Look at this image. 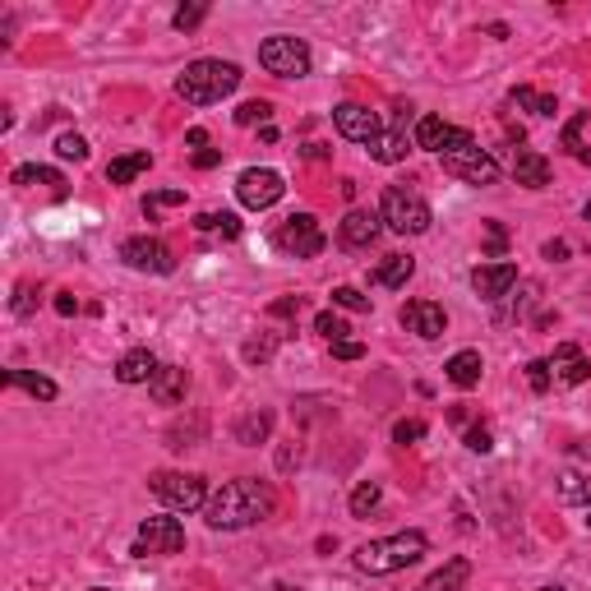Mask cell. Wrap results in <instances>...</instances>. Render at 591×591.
I'll use <instances>...</instances> for the list:
<instances>
[{
	"label": "cell",
	"mask_w": 591,
	"mask_h": 591,
	"mask_svg": "<svg viewBox=\"0 0 591 591\" xmlns=\"http://www.w3.org/2000/svg\"><path fill=\"white\" fill-rule=\"evenodd\" d=\"M185 550V527L176 518H144L139 522V541L130 555L148 559V555H181Z\"/></svg>",
	"instance_id": "9c48e42d"
},
{
	"label": "cell",
	"mask_w": 591,
	"mask_h": 591,
	"mask_svg": "<svg viewBox=\"0 0 591 591\" xmlns=\"http://www.w3.org/2000/svg\"><path fill=\"white\" fill-rule=\"evenodd\" d=\"M185 144H190V148H204V144H208V134H204V130H190V134H185Z\"/></svg>",
	"instance_id": "f907efd6"
},
{
	"label": "cell",
	"mask_w": 591,
	"mask_h": 591,
	"mask_svg": "<svg viewBox=\"0 0 591 591\" xmlns=\"http://www.w3.org/2000/svg\"><path fill=\"white\" fill-rule=\"evenodd\" d=\"M273 347H278L273 338H254V342H245V361H250V365L273 361Z\"/></svg>",
	"instance_id": "60d3db41"
},
{
	"label": "cell",
	"mask_w": 591,
	"mask_h": 591,
	"mask_svg": "<svg viewBox=\"0 0 591 591\" xmlns=\"http://www.w3.org/2000/svg\"><path fill=\"white\" fill-rule=\"evenodd\" d=\"M236 88H241V65H231V61H194L176 79V93L190 107H213V102L231 97Z\"/></svg>",
	"instance_id": "7a4b0ae2"
},
{
	"label": "cell",
	"mask_w": 591,
	"mask_h": 591,
	"mask_svg": "<svg viewBox=\"0 0 591 591\" xmlns=\"http://www.w3.org/2000/svg\"><path fill=\"white\" fill-rule=\"evenodd\" d=\"M541 591H568V587H559V582H550V587H541Z\"/></svg>",
	"instance_id": "11a10c76"
},
{
	"label": "cell",
	"mask_w": 591,
	"mask_h": 591,
	"mask_svg": "<svg viewBox=\"0 0 591 591\" xmlns=\"http://www.w3.org/2000/svg\"><path fill=\"white\" fill-rule=\"evenodd\" d=\"M467 578H471L467 559H448L439 573H430V578H425L421 591H462V587H467Z\"/></svg>",
	"instance_id": "d4e9b609"
},
{
	"label": "cell",
	"mask_w": 591,
	"mask_h": 591,
	"mask_svg": "<svg viewBox=\"0 0 591 591\" xmlns=\"http://www.w3.org/2000/svg\"><path fill=\"white\" fill-rule=\"evenodd\" d=\"M550 379H555L550 361H527V384H531V393H550Z\"/></svg>",
	"instance_id": "f35d334b"
},
{
	"label": "cell",
	"mask_w": 591,
	"mask_h": 591,
	"mask_svg": "<svg viewBox=\"0 0 591 591\" xmlns=\"http://www.w3.org/2000/svg\"><path fill=\"white\" fill-rule=\"evenodd\" d=\"M157 370H162V365H157V356L148 347H134L116 361V379H121V384H153Z\"/></svg>",
	"instance_id": "d6986e66"
},
{
	"label": "cell",
	"mask_w": 591,
	"mask_h": 591,
	"mask_svg": "<svg viewBox=\"0 0 591 591\" xmlns=\"http://www.w3.org/2000/svg\"><path fill=\"white\" fill-rule=\"evenodd\" d=\"M425 439V421H398L393 425V444H416Z\"/></svg>",
	"instance_id": "b9f144b4"
},
{
	"label": "cell",
	"mask_w": 591,
	"mask_h": 591,
	"mask_svg": "<svg viewBox=\"0 0 591 591\" xmlns=\"http://www.w3.org/2000/svg\"><path fill=\"white\" fill-rule=\"evenodd\" d=\"M425 550H430L425 531H398V536H384V541H365L356 550V568L370 573V578H384V573H398V568L416 564Z\"/></svg>",
	"instance_id": "3957f363"
},
{
	"label": "cell",
	"mask_w": 591,
	"mask_h": 591,
	"mask_svg": "<svg viewBox=\"0 0 591 591\" xmlns=\"http://www.w3.org/2000/svg\"><path fill=\"white\" fill-rule=\"evenodd\" d=\"M74 310H79V301H74V291H61V296H56V314H61V319H70Z\"/></svg>",
	"instance_id": "7dc6e473"
},
{
	"label": "cell",
	"mask_w": 591,
	"mask_h": 591,
	"mask_svg": "<svg viewBox=\"0 0 591 591\" xmlns=\"http://www.w3.org/2000/svg\"><path fill=\"white\" fill-rule=\"evenodd\" d=\"M411 273H416V259H411V254H388L384 264H379V273H374V282H379V287H407Z\"/></svg>",
	"instance_id": "4316f807"
},
{
	"label": "cell",
	"mask_w": 591,
	"mask_h": 591,
	"mask_svg": "<svg viewBox=\"0 0 591 591\" xmlns=\"http://www.w3.org/2000/svg\"><path fill=\"white\" fill-rule=\"evenodd\" d=\"M550 370H555V379L559 384H587L591 379V361L582 356V347H573V342H559L555 347V356H550Z\"/></svg>",
	"instance_id": "9a60e30c"
},
{
	"label": "cell",
	"mask_w": 591,
	"mask_h": 591,
	"mask_svg": "<svg viewBox=\"0 0 591 591\" xmlns=\"http://www.w3.org/2000/svg\"><path fill=\"white\" fill-rule=\"evenodd\" d=\"M333 356H338V361H361V356H365V342H356V338L333 342Z\"/></svg>",
	"instance_id": "f6af8a7d"
},
{
	"label": "cell",
	"mask_w": 591,
	"mask_h": 591,
	"mask_svg": "<svg viewBox=\"0 0 591 591\" xmlns=\"http://www.w3.org/2000/svg\"><path fill=\"white\" fill-rule=\"evenodd\" d=\"M402 328L416 333V338H425V342H435V338H444L448 314L439 301H407L402 305Z\"/></svg>",
	"instance_id": "4fadbf2b"
},
{
	"label": "cell",
	"mask_w": 591,
	"mask_h": 591,
	"mask_svg": "<svg viewBox=\"0 0 591 591\" xmlns=\"http://www.w3.org/2000/svg\"><path fill=\"white\" fill-rule=\"evenodd\" d=\"M333 305H338V310H351V314H365L370 310V296H361L356 287H338L333 291Z\"/></svg>",
	"instance_id": "74e56055"
},
{
	"label": "cell",
	"mask_w": 591,
	"mask_h": 591,
	"mask_svg": "<svg viewBox=\"0 0 591 591\" xmlns=\"http://www.w3.org/2000/svg\"><path fill=\"white\" fill-rule=\"evenodd\" d=\"M582 218H587V222H591V199H587V204H582Z\"/></svg>",
	"instance_id": "db71d44e"
},
{
	"label": "cell",
	"mask_w": 591,
	"mask_h": 591,
	"mask_svg": "<svg viewBox=\"0 0 591 591\" xmlns=\"http://www.w3.org/2000/svg\"><path fill=\"white\" fill-rule=\"evenodd\" d=\"M218 162H222L218 148H199V153H194V167H199V171H213Z\"/></svg>",
	"instance_id": "bcb514c9"
},
{
	"label": "cell",
	"mask_w": 591,
	"mask_h": 591,
	"mask_svg": "<svg viewBox=\"0 0 591 591\" xmlns=\"http://www.w3.org/2000/svg\"><path fill=\"white\" fill-rule=\"evenodd\" d=\"M573 453H578V458H587V462H591V439H578V448H573Z\"/></svg>",
	"instance_id": "816d5d0a"
},
{
	"label": "cell",
	"mask_w": 591,
	"mask_h": 591,
	"mask_svg": "<svg viewBox=\"0 0 591 591\" xmlns=\"http://www.w3.org/2000/svg\"><path fill=\"white\" fill-rule=\"evenodd\" d=\"M338 236H342V245H351V250L374 245V236H379V213H370V208H351L347 218H342Z\"/></svg>",
	"instance_id": "e0dca14e"
},
{
	"label": "cell",
	"mask_w": 591,
	"mask_h": 591,
	"mask_svg": "<svg viewBox=\"0 0 591 591\" xmlns=\"http://www.w3.org/2000/svg\"><path fill=\"white\" fill-rule=\"evenodd\" d=\"M458 134L462 130L448 125L444 116H421V121H416V148H425V153H448Z\"/></svg>",
	"instance_id": "ac0fdd59"
},
{
	"label": "cell",
	"mask_w": 591,
	"mask_h": 591,
	"mask_svg": "<svg viewBox=\"0 0 591 591\" xmlns=\"http://www.w3.org/2000/svg\"><path fill=\"white\" fill-rule=\"evenodd\" d=\"M481 351H458V356H448V365H444V374H448V384L453 388H476L481 384Z\"/></svg>",
	"instance_id": "7402d4cb"
},
{
	"label": "cell",
	"mask_w": 591,
	"mask_h": 591,
	"mask_svg": "<svg viewBox=\"0 0 591 591\" xmlns=\"http://www.w3.org/2000/svg\"><path fill=\"white\" fill-rule=\"evenodd\" d=\"M379 222H384L388 231H398V236H421V231H430L435 213H430V204H425L421 194L393 185V190H384V199H379Z\"/></svg>",
	"instance_id": "277c9868"
},
{
	"label": "cell",
	"mask_w": 591,
	"mask_h": 591,
	"mask_svg": "<svg viewBox=\"0 0 591 591\" xmlns=\"http://www.w3.org/2000/svg\"><path fill=\"white\" fill-rule=\"evenodd\" d=\"M176 204H185V190H157V194H148L144 199V213L148 218H157L162 208H176Z\"/></svg>",
	"instance_id": "8d00e7d4"
},
{
	"label": "cell",
	"mask_w": 591,
	"mask_h": 591,
	"mask_svg": "<svg viewBox=\"0 0 591 591\" xmlns=\"http://www.w3.org/2000/svg\"><path fill=\"white\" fill-rule=\"evenodd\" d=\"M231 435H236V444H245V448L264 444V439L273 435V411H250V416H241Z\"/></svg>",
	"instance_id": "cb8c5ba5"
},
{
	"label": "cell",
	"mask_w": 591,
	"mask_h": 591,
	"mask_svg": "<svg viewBox=\"0 0 591 591\" xmlns=\"http://www.w3.org/2000/svg\"><path fill=\"white\" fill-rule=\"evenodd\" d=\"M301 310H305V301H301V296H282V301H273V305H268V314H273V319H296Z\"/></svg>",
	"instance_id": "7bdbcfd3"
},
{
	"label": "cell",
	"mask_w": 591,
	"mask_h": 591,
	"mask_svg": "<svg viewBox=\"0 0 591 591\" xmlns=\"http://www.w3.org/2000/svg\"><path fill=\"white\" fill-rule=\"evenodd\" d=\"M407 148H411L407 121H398L393 130H379V139L370 144V157H374V162H384V167H393V162H402V157H407Z\"/></svg>",
	"instance_id": "ffe728a7"
},
{
	"label": "cell",
	"mask_w": 591,
	"mask_h": 591,
	"mask_svg": "<svg viewBox=\"0 0 591 591\" xmlns=\"http://www.w3.org/2000/svg\"><path fill=\"white\" fill-rule=\"evenodd\" d=\"M508 102H513V107H527V111H536V116H555V97H545V93H536V88H513V93H508Z\"/></svg>",
	"instance_id": "f1b7e54d"
},
{
	"label": "cell",
	"mask_w": 591,
	"mask_h": 591,
	"mask_svg": "<svg viewBox=\"0 0 591 591\" xmlns=\"http://www.w3.org/2000/svg\"><path fill=\"white\" fill-rule=\"evenodd\" d=\"M194 227H199V231H222L227 241H236V236H241V222H236V213H199V218H194Z\"/></svg>",
	"instance_id": "4dcf8cb0"
},
{
	"label": "cell",
	"mask_w": 591,
	"mask_h": 591,
	"mask_svg": "<svg viewBox=\"0 0 591 591\" xmlns=\"http://www.w3.org/2000/svg\"><path fill=\"white\" fill-rule=\"evenodd\" d=\"M545 259L564 264V259H568V241H545Z\"/></svg>",
	"instance_id": "681fc988"
},
{
	"label": "cell",
	"mask_w": 591,
	"mask_h": 591,
	"mask_svg": "<svg viewBox=\"0 0 591 591\" xmlns=\"http://www.w3.org/2000/svg\"><path fill=\"white\" fill-rule=\"evenodd\" d=\"M121 259L134 273H171V268H176L171 250L157 241V236H130V241L121 245Z\"/></svg>",
	"instance_id": "8fae6325"
},
{
	"label": "cell",
	"mask_w": 591,
	"mask_h": 591,
	"mask_svg": "<svg viewBox=\"0 0 591 591\" xmlns=\"http://www.w3.org/2000/svg\"><path fill=\"white\" fill-rule=\"evenodd\" d=\"M333 125H338V134L351 139V144H374V139H379V116H374L370 107H361V102L333 107Z\"/></svg>",
	"instance_id": "7c38bea8"
},
{
	"label": "cell",
	"mask_w": 591,
	"mask_h": 591,
	"mask_svg": "<svg viewBox=\"0 0 591 591\" xmlns=\"http://www.w3.org/2000/svg\"><path fill=\"white\" fill-rule=\"evenodd\" d=\"M273 513V485L254 481V476H241V481H227L222 490H213L204 504V522L213 531H241L254 527Z\"/></svg>",
	"instance_id": "6da1fadb"
},
{
	"label": "cell",
	"mask_w": 591,
	"mask_h": 591,
	"mask_svg": "<svg viewBox=\"0 0 591 591\" xmlns=\"http://www.w3.org/2000/svg\"><path fill=\"white\" fill-rule=\"evenodd\" d=\"M513 287H518V264H481V268H471V291H476L481 301H504Z\"/></svg>",
	"instance_id": "5bb4252c"
},
{
	"label": "cell",
	"mask_w": 591,
	"mask_h": 591,
	"mask_svg": "<svg viewBox=\"0 0 591 591\" xmlns=\"http://www.w3.org/2000/svg\"><path fill=\"white\" fill-rule=\"evenodd\" d=\"M439 157H444V171L448 176H458V181H471V185H495L499 181V162L485 153L467 130H462L458 139H453V148L439 153Z\"/></svg>",
	"instance_id": "5b68a950"
},
{
	"label": "cell",
	"mask_w": 591,
	"mask_h": 591,
	"mask_svg": "<svg viewBox=\"0 0 591 591\" xmlns=\"http://www.w3.org/2000/svg\"><path fill=\"white\" fill-rule=\"evenodd\" d=\"M236 194H241L245 208H273L282 194H287V181H282V171H273V167H250V171H241Z\"/></svg>",
	"instance_id": "30bf717a"
},
{
	"label": "cell",
	"mask_w": 591,
	"mask_h": 591,
	"mask_svg": "<svg viewBox=\"0 0 591 591\" xmlns=\"http://www.w3.org/2000/svg\"><path fill=\"white\" fill-rule=\"evenodd\" d=\"M587 527H591V508H587Z\"/></svg>",
	"instance_id": "9f6ffc18"
},
{
	"label": "cell",
	"mask_w": 591,
	"mask_h": 591,
	"mask_svg": "<svg viewBox=\"0 0 591 591\" xmlns=\"http://www.w3.org/2000/svg\"><path fill=\"white\" fill-rule=\"evenodd\" d=\"M273 245H278L282 254H291V259H314V254H324L328 236H324V227H319L314 213H291V218L278 227Z\"/></svg>",
	"instance_id": "ba28073f"
},
{
	"label": "cell",
	"mask_w": 591,
	"mask_h": 591,
	"mask_svg": "<svg viewBox=\"0 0 591 591\" xmlns=\"http://www.w3.org/2000/svg\"><path fill=\"white\" fill-rule=\"evenodd\" d=\"M148 393H153L157 407H176V402H185V393H190V374H185L181 365H162V370L153 374Z\"/></svg>",
	"instance_id": "2e32d148"
},
{
	"label": "cell",
	"mask_w": 591,
	"mask_h": 591,
	"mask_svg": "<svg viewBox=\"0 0 591 591\" xmlns=\"http://www.w3.org/2000/svg\"><path fill=\"white\" fill-rule=\"evenodd\" d=\"M462 444H467L471 453H490V448H495V439H490V430H485V425H471Z\"/></svg>",
	"instance_id": "ee69618b"
},
{
	"label": "cell",
	"mask_w": 591,
	"mask_h": 591,
	"mask_svg": "<svg viewBox=\"0 0 591 591\" xmlns=\"http://www.w3.org/2000/svg\"><path fill=\"white\" fill-rule=\"evenodd\" d=\"M268 591H301V587H291V582H273Z\"/></svg>",
	"instance_id": "f5cc1de1"
},
{
	"label": "cell",
	"mask_w": 591,
	"mask_h": 591,
	"mask_svg": "<svg viewBox=\"0 0 591 591\" xmlns=\"http://www.w3.org/2000/svg\"><path fill=\"white\" fill-rule=\"evenodd\" d=\"M56 153H61L65 162H88V139L84 134H74V130H65L61 139H56Z\"/></svg>",
	"instance_id": "d6a6232c"
},
{
	"label": "cell",
	"mask_w": 591,
	"mask_h": 591,
	"mask_svg": "<svg viewBox=\"0 0 591 591\" xmlns=\"http://www.w3.org/2000/svg\"><path fill=\"white\" fill-rule=\"evenodd\" d=\"M268 116H273V107H268L264 97H254V102H241V107H236V125H264Z\"/></svg>",
	"instance_id": "836d02e7"
},
{
	"label": "cell",
	"mask_w": 591,
	"mask_h": 591,
	"mask_svg": "<svg viewBox=\"0 0 591 591\" xmlns=\"http://www.w3.org/2000/svg\"><path fill=\"white\" fill-rule=\"evenodd\" d=\"M148 490L167 508H176V513H194V508L208 504V485H204V476H194V471H153V476H148Z\"/></svg>",
	"instance_id": "8992f818"
},
{
	"label": "cell",
	"mask_w": 591,
	"mask_h": 591,
	"mask_svg": "<svg viewBox=\"0 0 591 591\" xmlns=\"http://www.w3.org/2000/svg\"><path fill=\"white\" fill-rule=\"evenodd\" d=\"M485 231H490V250H495V254H504V241H508V236H504V227H499V222H485Z\"/></svg>",
	"instance_id": "c3c4849f"
},
{
	"label": "cell",
	"mask_w": 591,
	"mask_h": 591,
	"mask_svg": "<svg viewBox=\"0 0 591 591\" xmlns=\"http://www.w3.org/2000/svg\"><path fill=\"white\" fill-rule=\"evenodd\" d=\"M379 508V481H361L351 490V518H370Z\"/></svg>",
	"instance_id": "f546056e"
},
{
	"label": "cell",
	"mask_w": 591,
	"mask_h": 591,
	"mask_svg": "<svg viewBox=\"0 0 591 591\" xmlns=\"http://www.w3.org/2000/svg\"><path fill=\"white\" fill-rule=\"evenodd\" d=\"M37 296H42V291H37L33 282H19V291H14V314H19V319H28V314L37 310Z\"/></svg>",
	"instance_id": "ab89813d"
},
{
	"label": "cell",
	"mask_w": 591,
	"mask_h": 591,
	"mask_svg": "<svg viewBox=\"0 0 591 591\" xmlns=\"http://www.w3.org/2000/svg\"><path fill=\"white\" fill-rule=\"evenodd\" d=\"M19 190H28V185H51L56 194H65V176L61 171H51V167H37V162H28V167H14V176H10Z\"/></svg>",
	"instance_id": "83f0119b"
},
{
	"label": "cell",
	"mask_w": 591,
	"mask_h": 591,
	"mask_svg": "<svg viewBox=\"0 0 591 591\" xmlns=\"http://www.w3.org/2000/svg\"><path fill=\"white\" fill-rule=\"evenodd\" d=\"M5 384H10V388H24L28 398H37V402H51V398H56V384H51L47 374H33V370H5Z\"/></svg>",
	"instance_id": "484cf974"
},
{
	"label": "cell",
	"mask_w": 591,
	"mask_h": 591,
	"mask_svg": "<svg viewBox=\"0 0 591 591\" xmlns=\"http://www.w3.org/2000/svg\"><path fill=\"white\" fill-rule=\"evenodd\" d=\"M587 121H591V111H578V116L564 125V134H559V144H564L573 157L587 153V144H582V130H587Z\"/></svg>",
	"instance_id": "1f68e13d"
},
{
	"label": "cell",
	"mask_w": 591,
	"mask_h": 591,
	"mask_svg": "<svg viewBox=\"0 0 591 591\" xmlns=\"http://www.w3.org/2000/svg\"><path fill=\"white\" fill-rule=\"evenodd\" d=\"M93 591H111V587H93Z\"/></svg>",
	"instance_id": "6f0895ef"
},
{
	"label": "cell",
	"mask_w": 591,
	"mask_h": 591,
	"mask_svg": "<svg viewBox=\"0 0 591 591\" xmlns=\"http://www.w3.org/2000/svg\"><path fill=\"white\" fill-rule=\"evenodd\" d=\"M314 328H319V333H324V338H328V342H347V333H351V328H347V324H342V319H338V314H333V310H324V314H314Z\"/></svg>",
	"instance_id": "e575fe53"
},
{
	"label": "cell",
	"mask_w": 591,
	"mask_h": 591,
	"mask_svg": "<svg viewBox=\"0 0 591 591\" xmlns=\"http://www.w3.org/2000/svg\"><path fill=\"white\" fill-rule=\"evenodd\" d=\"M148 167H153V153H121V157H111L107 162V181L130 185V181H139Z\"/></svg>",
	"instance_id": "603a6c76"
},
{
	"label": "cell",
	"mask_w": 591,
	"mask_h": 591,
	"mask_svg": "<svg viewBox=\"0 0 591 591\" xmlns=\"http://www.w3.org/2000/svg\"><path fill=\"white\" fill-rule=\"evenodd\" d=\"M513 176H518V185H527V190H545V185H550V162H545L541 153H531V148H518Z\"/></svg>",
	"instance_id": "44dd1931"
},
{
	"label": "cell",
	"mask_w": 591,
	"mask_h": 591,
	"mask_svg": "<svg viewBox=\"0 0 591 591\" xmlns=\"http://www.w3.org/2000/svg\"><path fill=\"white\" fill-rule=\"evenodd\" d=\"M204 19H208V5H181V10L171 14V24L181 28V33H194Z\"/></svg>",
	"instance_id": "d590c367"
},
{
	"label": "cell",
	"mask_w": 591,
	"mask_h": 591,
	"mask_svg": "<svg viewBox=\"0 0 591 591\" xmlns=\"http://www.w3.org/2000/svg\"><path fill=\"white\" fill-rule=\"evenodd\" d=\"M259 65L268 74H278V79H305L310 74V47H305L301 37H264L259 42Z\"/></svg>",
	"instance_id": "52a82bcc"
}]
</instances>
